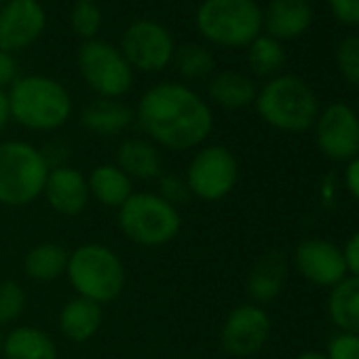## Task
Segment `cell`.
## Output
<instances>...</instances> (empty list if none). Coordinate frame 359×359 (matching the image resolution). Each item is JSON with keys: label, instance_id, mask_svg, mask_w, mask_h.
I'll use <instances>...</instances> for the list:
<instances>
[{"label": "cell", "instance_id": "6da1fadb", "mask_svg": "<svg viewBox=\"0 0 359 359\" xmlns=\"http://www.w3.org/2000/svg\"><path fill=\"white\" fill-rule=\"evenodd\" d=\"M135 118L152 144L175 152L201 146L214 129L212 108L182 83L150 87L137 104Z\"/></svg>", "mask_w": 359, "mask_h": 359}, {"label": "cell", "instance_id": "7a4b0ae2", "mask_svg": "<svg viewBox=\"0 0 359 359\" xmlns=\"http://www.w3.org/2000/svg\"><path fill=\"white\" fill-rule=\"evenodd\" d=\"M11 118L30 131H55L70 121L72 100L62 83L51 76H20L9 89Z\"/></svg>", "mask_w": 359, "mask_h": 359}, {"label": "cell", "instance_id": "3957f363", "mask_svg": "<svg viewBox=\"0 0 359 359\" xmlns=\"http://www.w3.org/2000/svg\"><path fill=\"white\" fill-rule=\"evenodd\" d=\"M260 118L273 129L285 133H302L311 129L319 114L315 91L298 76H273L256 95Z\"/></svg>", "mask_w": 359, "mask_h": 359}, {"label": "cell", "instance_id": "277c9868", "mask_svg": "<svg viewBox=\"0 0 359 359\" xmlns=\"http://www.w3.org/2000/svg\"><path fill=\"white\" fill-rule=\"evenodd\" d=\"M51 167L36 146L9 140L0 144V205L26 208L43 191Z\"/></svg>", "mask_w": 359, "mask_h": 359}, {"label": "cell", "instance_id": "5b68a950", "mask_svg": "<svg viewBox=\"0 0 359 359\" xmlns=\"http://www.w3.org/2000/svg\"><path fill=\"white\" fill-rule=\"evenodd\" d=\"M66 277L81 298L102 306L116 300L125 287V266L121 258L102 243L79 245L68 258Z\"/></svg>", "mask_w": 359, "mask_h": 359}, {"label": "cell", "instance_id": "8992f818", "mask_svg": "<svg viewBox=\"0 0 359 359\" xmlns=\"http://www.w3.org/2000/svg\"><path fill=\"white\" fill-rule=\"evenodd\" d=\"M199 34L220 47H250L262 32V9L256 0H203L197 9Z\"/></svg>", "mask_w": 359, "mask_h": 359}, {"label": "cell", "instance_id": "52a82bcc", "mask_svg": "<svg viewBox=\"0 0 359 359\" xmlns=\"http://www.w3.org/2000/svg\"><path fill=\"white\" fill-rule=\"evenodd\" d=\"M118 229L135 245L161 248L171 243L182 229L180 210L156 193H133L118 208Z\"/></svg>", "mask_w": 359, "mask_h": 359}, {"label": "cell", "instance_id": "ba28073f", "mask_svg": "<svg viewBox=\"0 0 359 359\" xmlns=\"http://www.w3.org/2000/svg\"><path fill=\"white\" fill-rule=\"evenodd\" d=\"M79 70L87 87L100 97L118 100L133 87V68L106 41H85L79 49Z\"/></svg>", "mask_w": 359, "mask_h": 359}, {"label": "cell", "instance_id": "9c48e42d", "mask_svg": "<svg viewBox=\"0 0 359 359\" xmlns=\"http://www.w3.org/2000/svg\"><path fill=\"white\" fill-rule=\"evenodd\" d=\"M184 180L193 197L208 203L222 201L237 187L239 163L226 146L210 144L197 150Z\"/></svg>", "mask_w": 359, "mask_h": 359}, {"label": "cell", "instance_id": "30bf717a", "mask_svg": "<svg viewBox=\"0 0 359 359\" xmlns=\"http://www.w3.org/2000/svg\"><path fill=\"white\" fill-rule=\"evenodd\" d=\"M118 51L133 70L161 72L173 62L175 45L165 26L152 20H137L123 32Z\"/></svg>", "mask_w": 359, "mask_h": 359}, {"label": "cell", "instance_id": "8fae6325", "mask_svg": "<svg viewBox=\"0 0 359 359\" xmlns=\"http://www.w3.org/2000/svg\"><path fill=\"white\" fill-rule=\"evenodd\" d=\"M315 142L323 156L348 163L359 154V114L342 102L325 106L315 121Z\"/></svg>", "mask_w": 359, "mask_h": 359}, {"label": "cell", "instance_id": "7c38bea8", "mask_svg": "<svg viewBox=\"0 0 359 359\" xmlns=\"http://www.w3.org/2000/svg\"><path fill=\"white\" fill-rule=\"evenodd\" d=\"M271 336V317L258 304L235 306L220 332L222 348L233 357L256 355Z\"/></svg>", "mask_w": 359, "mask_h": 359}, {"label": "cell", "instance_id": "4fadbf2b", "mask_svg": "<svg viewBox=\"0 0 359 359\" xmlns=\"http://www.w3.org/2000/svg\"><path fill=\"white\" fill-rule=\"evenodd\" d=\"M47 15L39 0H9L0 7V51L18 53L45 32Z\"/></svg>", "mask_w": 359, "mask_h": 359}, {"label": "cell", "instance_id": "5bb4252c", "mask_svg": "<svg viewBox=\"0 0 359 359\" xmlns=\"http://www.w3.org/2000/svg\"><path fill=\"white\" fill-rule=\"evenodd\" d=\"M294 266L302 279L319 287H334L346 273L342 248L327 239H304L294 250Z\"/></svg>", "mask_w": 359, "mask_h": 359}, {"label": "cell", "instance_id": "9a60e30c", "mask_svg": "<svg viewBox=\"0 0 359 359\" xmlns=\"http://www.w3.org/2000/svg\"><path fill=\"white\" fill-rule=\"evenodd\" d=\"M43 195L47 203L53 208V212L70 218L83 214L91 199L87 177L83 175V171L70 165L51 167Z\"/></svg>", "mask_w": 359, "mask_h": 359}, {"label": "cell", "instance_id": "2e32d148", "mask_svg": "<svg viewBox=\"0 0 359 359\" xmlns=\"http://www.w3.org/2000/svg\"><path fill=\"white\" fill-rule=\"evenodd\" d=\"M313 22V9L306 0H271L262 11V28L275 41H294L302 36Z\"/></svg>", "mask_w": 359, "mask_h": 359}, {"label": "cell", "instance_id": "e0dca14e", "mask_svg": "<svg viewBox=\"0 0 359 359\" xmlns=\"http://www.w3.org/2000/svg\"><path fill=\"white\" fill-rule=\"evenodd\" d=\"M114 165L137 182H152L163 175V156L148 137H127L121 142Z\"/></svg>", "mask_w": 359, "mask_h": 359}, {"label": "cell", "instance_id": "ac0fdd59", "mask_svg": "<svg viewBox=\"0 0 359 359\" xmlns=\"http://www.w3.org/2000/svg\"><path fill=\"white\" fill-rule=\"evenodd\" d=\"M135 121V112L121 100L97 97L83 108L81 123L95 135H118Z\"/></svg>", "mask_w": 359, "mask_h": 359}, {"label": "cell", "instance_id": "d6986e66", "mask_svg": "<svg viewBox=\"0 0 359 359\" xmlns=\"http://www.w3.org/2000/svg\"><path fill=\"white\" fill-rule=\"evenodd\" d=\"M104 323L102 304L87 298H72L60 311V330L72 342L91 340Z\"/></svg>", "mask_w": 359, "mask_h": 359}, {"label": "cell", "instance_id": "ffe728a7", "mask_svg": "<svg viewBox=\"0 0 359 359\" xmlns=\"http://www.w3.org/2000/svg\"><path fill=\"white\" fill-rule=\"evenodd\" d=\"M287 279V260L279 252L262 256L248 277V294L254 304H266L275 300Z\"/></svg>", "mask_w": 359, "mask_h": 359}, {"label": "cell", "instance_id": "44dd1931", "mask_svg": "<svg viewBox=\"0 0 359 359\" xmlns=\"http://www.w3.org/2000/svg\"><path fill=\"white\" fill-rule=\"evenodd\" d=\"M87 184H89V195L104 208L118 210L133 195V180L125 171H121L114 163L97 165L89 173Z\"/></svg>", "mask_w": 359, "mask_h": 359}, {"label": "cell", "instance_id": "7402d4cb", "mask_svg": "<svg viewBox=\"0 0 359 359\" xmlns=\"http://www.w3.org/2000/svg\"><path fill=\"white\" fill-rule=\"evenodd\" d=\"M5 359H57L55 340L41 327L20 325L3 338Z\"/></svg>", "mask_w": 359, "mask_h": 359}, {"label": "cell", "instance_id": "603a6c76", "mask_svg": "<svg viewBox=\"0 0 359 359\" xmlns=\"http://www.w3.org/2000/svg\"><path fill=\"white\" fill-rule=\"evenodd\" d=\"M327 315L338 332L359 334V277L346 275L330 287Z\"/></svg>", "mask_w": 359, "mask_h": 359}, {"label": "cell", "instance_id": "cb8c5ba5", "mask_svg": "<svg viewBox=\"0 0 359 359\" xmlns=\"http://www.w3.org/2000/svg\"><path fill=\"white\" fill-rule=\"evenodd\" d=\"M256 95H258V89H256L254 81L235 70L218 72L210 83L212 102H216L218 106H222L226 110L248 108L250 104L256 102Z\"/></svg>", "mask_w": 359, "mask_h": 359}, {"label": "cell", "instance_id": "d4e9b609", "mask_svg": "<svg viewBox=\"0 0 359 359\" xmlns=\"http://www.w3.org/2000/svg\"><path fill=\"white\" fill-rule=\"evenodd\" d=\"M70 254L60 243H39L24 258V271L30 279L49 283L66 275Z\"/></svg>", "mask_w": 359, "mask_h": 359}, {"label": "cell", "instance_id": "484cf974", "mask_svg": "<svg viewBox=\"0 0 359 359\" xmlns=\"http://www.w3.org/2000/svg\"><path fill=\"white\" fill-rule=\"evenodd\" d=\"M250 68L256 76H275L285 64L283 45L266 34H260L250 45Z\"/></svg>", "mask_w": 359, "mask_h": 359}, {"label": "cell", "instance_id": "4316f807", "mask_svg": "<svg viewBox=\"0 0 359 359\" xmlns=\"http://www.w3.org/2000/svg\"><path fill=\"white\" fill-rule=\"evenodd\" d=\"M173 62H175V68H177V74L187 79V81H201V79H208L212 72H214V55L197 45V43H189V45H182L175 55H173Z\"/></svg>", "mask_w": 359, "mask_h": 359}, {"label": "cell", "instance_id": "83f0119b", "mask_svg": "<svg viewBox=\"0 0 359 359\" xmlns=\"http://www.w3.org/2000/svg\"><path fill=\"white\" fill-rule=\"evenodd\" d=\"M70 26L76 36L85 41H93L102 26V11L93 0H76L70 13Z\"/></svg>", "mask_w": 359, "mask_h": 359}, {"label": "cell", "instance_id": "f1b7e54d", "mask_svg": "<svg viewBox=\"0 0 359 359\" xmlns=\"http://www.w3.org/2000/svg\"><path fill=\"white\" fill-rule=\"evenodd\" d=\"M26 311V292L24 287L13 281H0V325L18 321Z\"/></svg>", "mask_w": 359, "mask_h": 359}, {"label": "cell", "instance_id": "f546056e", "mask_svg": "<svg viewBox=\"0 0 359 359\" xmlns=\"http://www.w3.org/2000/svg\"><path fill=\"white\" fill-rule=\"evenodd\" d=\"M336 66L342 79L359 89V34L340 41L336 47Z\"/></svg>", "mask_w": 359, "mask_h": 359}, {"label": "cell", "instance_id": "4dcf8cb0", "mask_svg": "<svg viewBox=\"0 0 359 359\" xmlns=\"http://www.w3.org/2000/svg\"><path fill=\"white\" fill-rule=\"evenodd\" d=\"M161 199H165L167 203H171L173 208L184 205L193 195L189 191V184L184 177H180L175 173H163L158 177V193Z\"/></svg>", "mask_w": 359, "mask_h": 359}, {"label": "cell", "instance_id": "1f68e13d", "mask_svg": "<svg viewBox=\"0 0 359 359\" xmlns=\"http://www.w3.org/2000/svg\"><path fill=\"white\" fill-rule=\"evenodd\" d=\"M323 353L327 359H359V334L336 332Z\"/></svg>", "mask_w": 359, "mask_h": 359}, {"label": "cell", "instance_id": "d6a6232c", "mask_svg": "<svg viewBox=\"0 0 359 359\" xmlns=\"http://www.w3.org/2000/svg\"><path fill=\"white\" fill-rule=\"evenodd\" d=\"M332 15L344 26H359V0H327Z\"/></svg>", "mask_w": 359, "mask_h": 359}, {"label": "cell", "instance_id": "836d02e7", "mask_svg": "<svg viewBox=\"0 0 359 359\" xmlns=\"http://www.w3.org/2000/svg\"><path fill=\"white\" fill-rule=\"evenodd\" d=\"M18 79H20V72H18V62L13 53L0 51V91H5L7 87L11 89V85Z\"/></svg>", "mask_w": 359, "mask_h": 359}, {"label": "cell", "instance_id": "e575fe53", "mask_svg": "<svg viewBox=\"0 0 359 359\" xmlns=\"http://www.w3.org/2000/svg\"><path fill=\"white\" fill-rule=\"evenodd\" d=\"M342 256H344V264H346V273L353 277H359V231H355L344 248H342Z\"/></svg>", "mask_w": 359, "mask_h": 359}, {"label": "cell", "instance_id": "d590c367", "mask_svg": "<svg viewBox=\"0 0 359 359\" xmlns=\"http://www.w3.org/2000/svg\"><path fill=\"white\" fill-rule=\"evenodd\" d=\"M344 189L348 191V195L355 201H359V154L346 163V169H344Z\"/></svg>", "mask_w": 359, "mask_h": 359}, {"label": "cell", "instance_id": "8d00e7d4", "mask_svg": "<svg viewBox=\"0 0 359 359\" xmlns=\"http://www.w3.org/2000/svg\"><path fill=\"white\" fill-rule=\"evenodd\" d=\"M11 118V106H9V95L7 91H0V131L7 127Z\"/></svg>", "mask_w": 359, "mask_h": 359}, {"label": "cell", "instance_id": "74e56055", "mask_svg": "<svg viewBox=\"0 0 359 359\" xmlns=\"http://www.w3.org/2000/svg\"><path fill=\"white\" fill-rule=\"evenodd\" d=\"M296 359H327V357H325V353H321V351H304V353H300Z\"/></svg>", "mask_w": 359, "mask_h": 359}, {"label": "cell", "instance_id": "f35d334b", "mask_svg": "<svg viewBox=\"0 0 359 359\" xmlns=\"http://www.w3.org/2000/svg\"><path fill=\"white\" fill-rule=\"evenodd\" d=\"M3 338L5 336H3V332H0V355H3Z\"/></svg>", "mask_w": 359, "mask_h": 359}, {"label": "cell", "instance_id": "ab89813d", "mask_svg": "<svg viewBox=\"0 0 359 359\" xmlns=\"http://www.w3.org/2000/svg\"><path fill=\"white\" fill-rule=\"evenodd\" d=\"M5 3H9V0H0V7H3Z\"/></svg>", "mask_w": 359, "mask_h": 359}, {"label": "cell", "instance_id": "60d3db41", "mask_svg": "<svg viewBox=\"0 0 359 359\" xmlns=\"http://www.w3.org/2000/svg\"><path fill=\"white\" fill-rule=\"evenodd\" d=\"M355 112H357V114H359V102H357V110H355Z\"/></svg>", "mask_w": 359, "mask_h": 359}]
</instances>
